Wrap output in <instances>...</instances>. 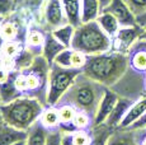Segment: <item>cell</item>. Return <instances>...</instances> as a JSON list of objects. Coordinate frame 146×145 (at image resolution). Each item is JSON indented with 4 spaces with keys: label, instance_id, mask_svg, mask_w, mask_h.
<instances>
[{
    "label": "cell",
    "instance_id": "1",
    "mask_svg": "<svg viewBox=\"0 0 146 145\" xmlns=\"http://www.w3.org/2000/svg\"><path fill=\"white\" fill-rule=\"evenodd\" d=\"M130 68L128 55L118 51H107L88 56L83 72L107 88H113Z\"/></svg>",
    "mask_w": 146,
    "mask_h": 145
},
{
    "label": "cell",
    "instance_id": "2",
    "mask_svg": "<svg viewBox=\"0 0 146 145\" xmlns=\"http://www.w3.org/2000/svg\"><path fill=\"white\" fill-rule=\"evenodd\" d=\"M107 87L86 76L83 71L76 76L72 85L62 97L60 103H69L78 111H84L93 117Z\"/></svg>",
    "mask_w": 146,
    "mask_h": 145
},
{
    "label": "cell",
    "instance_id": "3",
    "mask_svg": "<svg viewBox=\"0 0 146 145\" xmlns=\"http://www.w3.org/2000/svg\"><path fill=\"white\" fill-rule=\"evenodd\" d=\"M44 106L46 104H43L40 99L22 94L12 102L0 104V112L5 124L19 130L28 131L31 126L40 120Z\"/></svg>",
    "mask_w": 146,
    "mask_h": 145
},
{
    "label": "cell",
    "instance_id": "4",
    "mask_svg": "<svg viewBox=\"0 0 146 145\" xmlns=\"http://www.w3.org/2000/svg\"><path fill=\"white\" fill-rule=\"evenodd\" d=\"M71 49L83 52L86 56L103 54L112 50V38L100 28L97 21L80 23L75 28Z\"/></svg>",
    "mask_w": 146,
    "mask_h": 145
},
{
    "label": "cell",
    "instance_id": "5",
    "mask_svg": "<svg viewBox=\"0 0 146 145\" xmlns=\"http://www.w3.org/2000/svg\"><path fill=\"white\" fill-rule=\"evenodd\" d=\"M81 71L83 70L80 69H70L55 63L51 64L47 84L46 106H57Z\"/></svg>",
    "mask_w": 146,
    "mask_h": 145
},
{
    "label": "cell",
    "instance_id": "6",
    "mask_svg": "<svg viewBox=\"0 0 146 145\" xmlns=\"http://www.w3.org/2000/svg\"><path fill=\"white\" fill-rule=\"evenodd\" d=\"M142 31L144 28H141L139 24L130 27H121L116 36L112 38V50L128 55L130 50L140 40Z\"/></svg>",
    "mask_w": 146,
    "mask_h": 145
},
{
    "label": "cell",
    "instance_id": "7",
    "mask_svg": "<svg viewBox=\"0 0 146 145\" xmlns=\"http://www.w3.org/2000/svg\"><path fill=\"white\" fill-rule=\"evenodd\" d=\"M42 18L48 32L69 23L61 0H46L43 3Z\"/></svg>",
    "mask_w": 146,
    "mask_h": 145
},
{
    "label": "cell",
    "instance_id": "8",
    "mask_svg": "<svg viewBox=\"0 0 146 145\" xmlns=\"http://www.w3.org/2000/svg\"><path fill=\"white\" fill-rule=\"evenodd\" d=\"M118 98H119L118 93L114 92L112 88L106 89L104 94H103L102 99H100V102H99V106H98V108H97V112H95L93 126H99V125L106 124L107 118H108L111 112L113 111Z\"/></svg>",
    "mask_w": 146,
    "mask_h": 145
},
{
    "label": "cell",
    "instance_id": "9",
    "mask_svg": "<svg viewBox=\"0 0 146 145\" xmlns=\"http://www.w3.org/2000/svg\"><path fill=\"white\" fill-rule=\"evenodd\" d=\"M104 10L116 17L121 27H130L137 24L136 15L131 12V9L125 3V0H112V3Z\"/></svg>",
    "mask_w": 146,
    "mask_h": 145
},
{
    "label": "cell",
    "instance_id": "10",
    "mask_svg": "<svg viewBox=\"0 0 146 145\" xmlns=\"http://www.w3.org/2000/svg\"><path fill=\"white\" fill-rule=\"evenodd\" d=\"M86 60H88V56L85 54H83V52L78 51L75 49H65L55 59L53 63L60 66H64V68L80 69V70H83Z\"/></svg>",
    "mask_w": 146,
    "mask_h": 145
},
{
    "label": "cell",
    "instance_id": "11",
    "mask_svg": "<svg viewBox=\"0 0 146 145\" xmlns=\"http://www.w3.org/2000/svg\"><path fill=\"white\" fill-rule=\"evenodd\" d=\"M133 102H135L133 99H130V98H126V97L119 96V98H118V101H117L116 106H114L113 111L111 112V115H109V117L106 121L107 126L111 127L112 130L118 129L121 122L123 121L125 116L127 115L128 110H130L131 106L133 104Z\"/></svg>",
    "mask_w": 146,
    "mask_h": 145
},
{
    "label": "cell",
    "instance_id": "12",
    "mask_svg": "<svg viewBox=\"0 0 146 145\" xmlns=\"http://www.w3.org/2000/svg\"><path fill=\"white\" fill-rule=\"evenodd\" d=\"M27 138V131L19 130L8 124L0 126V145H14L19 141H24Z\"/></svg>",
    "mask_w": 146,
    "mask_h": 145
},
{
    "label": "cell",
    "instance_id": "13",
    "mask_svg": "<svg viewBox=\"0 0 146 145\" xmlns=\"http://www.w3.org/2000/svg\"><path fill=\"white\" fill-rule=\"evenodd\" d=\"M44 41H46V33H43L40 28H31L27 32L24 46L29 51H32L36 56H38V55H42Z\"/></svg>",
    "mask_w": 146,
    "mask_h": 145
},
{
    "label": "cell",
    "instance_id": "14",
    "mask_svg": "<svg viewBox=\"0 0 146 145\" xmlns=\"http://www.w3.org/2000/svg\"><path fill=\"white\" fill-rule=\"evenodd\" d=\"M107 145H139L136 130L116 129L111 134Z\"/></svg>",
    "mask_w": 146,
    "mask_h": 145
},
{
    "label": "cell",
    "instance_id": "15",
    "mask_svg": "<svg viewBox=\"0 0 146 145\" xmlns=\"http://www.w3.org/2000/svg\"><path fill=\"white\" fill-rule=\"evenodd\" d=\"M50 130L46 129L38 120L33 126H31L27 131L26 145H46L48 139Z\"/></svg>",
    "mask_w": 146,
    "mask_h": 145
},
{
    "label": "cell",
    "instance_id": "16",
    "mask_svg": "<svg viewBox=\"0 0 146 145\" xmlns=\"http://www.w3.org/2000/svg\"><path fill=\"white\" fill-rule=\"evenodd\" d=\"M144 113H146V96L141 97V98L136 99L133 102V104L131 106V108L128 110L127 115L125 116L123 121L121 122L118 129H127L131 125L136 121L137 118H140Z\"/></svg>",
    "mask_w": 146,
    "mask_h": 145
},
{
    "label": "cell",
    "instance_id": "17",
    "mask_svg": "<svg viewBox=\"0 0 146 145\" xmlns=\"http://www.w3.org/2000/svg\"><path fill=\"white\" fill-rule=\"evenodd\" d=\"M66 47L64 45H61L53 37V35L51 32H48L46 35V41L43 45V50H42V56L47 60L48 64H53L55 59L65 50Z\"/></svg>",
    "mask_w": 146,
    "mask_h": 145
},
{
    "label": "cell",
    "instance_id": "18",
    "mask_svg": "<svg viewBox=\"0 0 146 145\" xmlns=\"http://www.w3.org/2000/svg\"><path fill=\"white\" fill-rule=\"evenodd\" d=\"M56 107L58 108V115H60V121H61L60 130L64 131V132L74 131L72 121H74V117L76 115L78 110L74 106L69 104V103H58Z\"/></svg>",
    "mask_w": 146,
    "mask_h": 145
},
{
    "label": "cell",
    "instance_id": "19",
    "mask_svg": "<svg viewBox=\"0 0 146 145\" xmlns=\"http://www.w3.org/2000/svg\"><path fill=\"white\" fill-rule=\"evenodd\" d=\"M103 12L98 0H81V23L95 22Z\"/></svg>",
    "mask_w": 146,
    "mask_h": 145
},
{
    "label": "cell",
    "instance_id": "20",
    "mask_svg": "<svg viewBox=\"0 0 146 145\" xmlns=\"http://www.w3.org/2000/svg\"><path fill=\"white\" fill-rule=\"evenodd\" d=\"M40 122L50 131L58 130L61 126L58 108L56 106H44L43 111H42L40 116Z\"/></svg>",
    "mask_w": 146,
    "mask_h": 145
},
{
    "label": "cell",
    "instance_id": "21",
    "mask_svg": "<svg viewBox=\"0 0 146 145\" xmlns=\"http://www.w3.org/2000/svg\"><path fill=\"white\" fill-rule=\"evenodd\" d=\"M90 130H74L70 132L62 131V145H90Z\"/></svg>",
    "mask_w": 146,
    "mask_h": 145
},
{
    "label": "cell",
    "instance_id": "22",
    "mask_svg": "<svg viewBox=\"0 0 146 145\" xmlns=\"http://www.w3.org/2000/svg\"><path fill=\"white\" fill-rule=\"evenodd\" d=\"M97 22L100 26V28L104 31L111 38H113L114 36H116V33L118 32V29L121 28V24H119V22L117 21L116 17L113 14H111V13L106 12V10H103V12L100 13Z\"/></svg>",
    "mask_w": 146,
    "mask_h": 145
},
{
    "label": "cell",
    "instance_id": "23",
    "mask_svg": "<svg viewBox=\"0 0 146 145\" xmlns=\"http://www.w3.org/2000/svg\"><path fill=\"white\" fill-rule=\"evenodd\" d=\"M75 28L76 27L71 23H66L64 26L55 28L51 31V33L53 35V37L58 41L61 45L66 47V49H71L72 40H74V35H75Z\"/></svg>",
    "mask_w": 146,
    "mask_h": 145
},
{
    "label": "cell",
    "instance_id": "24",
    "mask_svg": "<svg viewBox=\"0 0 146 145\" xmlns=\"http://www.w3.org/2000/svg\"><path fill=\"white\" fill-rule=\"evenodd\" d=\"M69 23L78 27L81 23V0H61Z\"/></svg>",
    "mask_w": 146,
    "mask_h": 145
},
{
    "label": "cell",
    "instance_id": "25",
    "mask_svg": "<svg viewBox=\"0 0 146 145\" xmlns=\"http://www.w3.org/2000/svg\"><path fill=\"white\" fill-rule=\"evenodd\" d=\"M21 96H22V93L18 90V88H17L15 84H14L13 75H10V78L7 80V82L0 84V104L9 103Z\"/></svg>",
    "mask_w": 146,
    "mask_h": 145
},
{
    "label": "cell",
    "instance_id": "26",
    "mask_svg": "<svg viewBox=\"0 0 146 145\" xmlns=\"http://www.w3.org/2000/svg\"><path fill=\"white\" fill-rule=\"evenodd\" d=\"M113 131L114 130L108 127L106 124L99 125V126H93L90 129V132H92L90 145H107L109 136H111V134Z\"/></svg>",
    "mask_w": 146,
    "mask_h": 145
},
{
    "label": "cell",
    "instance_id": "27",
    "mask_svg": "<svg viewBox=\"0 0 146 145\" xmlns=\"http://www.w3.org/2000/svg\"><path fill=\"white\" fill-rule=\"evenodd\" d=\"M0 33L5 41H19V27L13 21H4L0 26Z\"/></svg>",
    "mask_w": 146,
    "mask_h": 145
},
{
    "label": "cell",
    "instance_id": "28",
    "mask_svg": "<svg viewBox=\"0 0 146 145\" xmlns=\"http://www.w3.org/2000/svg\"><path fill=\"white\" fill-rule=\"evenodd\" d=\"M93 127V117L84 111H78L72 121L74 130H90Z\"/></svg>",
    "mask_w": 146,
    "mask_h": 145
},
{
    "label": "cell",
    "instance_id": "29",
    "mask_svg": "<svg viewBox=\"0 0 146 145\" xmlns=\"http://www.w3.org/2000/svg\"><path fill=\"white\" fill-rule=\"evenodd\" d=\"M24 49V45L22 41H5L4 46H3L1 54L4 56H10V57H17Z\"/></svg>",
    "mask_w": 146,
    "mask_h": 145
},
{
    "label": "cell",
    "instance_id": "30",
    "mask_svg": "<svg viewBox=\"0 0 146 145\" xmlns=\"http://www.w3.org/2000/svg\"><path fill=\"white\" fill-rule=\"evenodd\" d=\"M125 3L128 5L131 12L136 15V18L146 12V0H125Z\"/></svg>",
    "mask_w": 146,
    "mask_h": 145
},
{
    "label": "cell",
    "instance_id": "31",
    "mask_svg": "<svg viewBox=\"0 0 146 145\" xmlns=\"http://www.w3.org/2000/svg\"><path fill=\"white\" fill-rule=\"evenodd\" d=\"M0 66L3 69H5L7 71L13 72L17 70V64H15V57H10V56H4L0 55Z\"/></svg>",
    "mask_w": 146,
    "mask_h": 145
},
{
    "label": "cell",
    "instance_id": "32",
    "mask_svg": "<svg viewBox=\"0 0 146 145\" xmlns=\"http://www.w3.org/2000/svg\"><path fill=\"white\" fill-rule=\"evenodd\" d=\"M46 145H62V131L60 129L50 131Z\"/></svg>",
    "mask_w": 146,
    "mask_h": 145
},
{
    "label": "cell",
    "instance_id": "33",
    "mask_svg": "<svg viewBox=\"0 0 146 145\" xmlns=\"http://www.w3.org/2000/svg\"><path fill=\"white\" fill-rule=\"evenodd\" d=\"M14 8V0H0V15L7 18Z\"/></svg>",
    "mask_w": 146,
    "mask_h": 145
},
{
    "label": "cell",
    "instance_id": "34",
    "mask_svg": "<svg viewBox=\"0 0 146 145\" xmlns=\"http://www.w3.org/2000/svg\"><path fill=\"white\" fill-rule=\"evenodd\" d=\"M127 129H131V130H141V129H146V113H144L140 118H137L136 121L131 125L130 127Z\"/></svg>",
    "mask_w": 146,
    "mask_h": 145
},
{
    "label": "cell",
    "instance_id": "35",
    "mask_svg": "<svg viewBox=\"0 0 146 145\" xmlns=\"http://www.w3.org/2000/svg\"><path fill=\"white\" fill-rule=\"evenodd\" d=\"M137 134V143L139 145H146V129L136 130Z\"/></svg>",
    "mask_w": 146,
    "mask_h": 145
},
{
    "label": "cell",
    "instance_id": "36",
    "mask_svg": "<svg viewBox=\"0 0 146 145\" xmlns=\"http://www.w3.org/2000/svg\"><path fill=\"white\" fill-rule=\"evenodd\" d=\"M10 75H12V72L7 71L5 69H3L1 66H0V84L4 83V82H7V80L10 78Z\"/></svg>",
    "mask_w": 146,
    "mask_h": 145
},
{
    "label": "cell",
    "instance_id": "37",
    "mask_svg": "<svg viewBox=\"0 0 146 145\" xmlns=\"http://www.w3.org/2000/svg\"><path fill=\"white\" fill-rule=\"evenodd\" d=\"M136 21H137V24H139L141 28H145V27H146V12L144 13V14L137 17Z\"/></svg>",
    "mask_w": 146,
    "mask_h": 145
},
{
    "label": "cell",
    "instance_id": "38",
    "mask_svg": "<svg viewBox=\"0 0 146 145\" xmlns=\"http://www.w3.org/2000/svg\"><path fill=\"white\" fill-rule=\"evenodd\" d=\"M98 1H99V4H100V7H102V9L104 10L106 8L112 3V0H98Z\"/></svg>",
    "mask_w": 146,
    "mask_h": 145
},
{
    "label": "cell",
    "instance_id": "39",
    "mask_svg": "<svg viewBox=\"0 0 146 145\" xmlns=\"http://www.w3.org/2000/svg\"><path fill=\"white\" fill-rule=\"evenodd\" d=\"M4 43H5V40H4V37L1 36V33H0V54H1V50H3Z\"/></svg>",
    "mask_w": 146,
    "mask_h": 145
},
{
    "label": "cell",
    "instance_id": "40",
    "mask_svg": "<svg viewBox=\"0 0 146 145\" xmlns=\"http://www.w3.org/2000/svg\"><path fill=\"white\" fill-rule=\"evenodd\" d=\"M140 40H142V41H146V27L144 28V31H142L141 36H140Z\"/></svg>",
    "mask_w": 146,
    "mask_h": 145
},
{
    "label": "cell",
    "instance_id": "41",
    "mask_svg": "<svg viewBox=\"0 0 146 145\" xmlns=\"http://www.w3.org/2000/svg\"><path fill=\"white\" fill-rule=\"evenodd\" d=\"M144 96H146V74L144 76Z\"/></svg>",
    "mask_w": 146,
    "mask_h": 145
},
{
    "label": "cell",
    "instance_id": "42",
    "mask_svg": "<svg viewBox=\"0 0 146 145\" xmlns=\"http://www.w3.org/2000/svg\"><path fill=\"white\" fill-rule=\"evenodd\" d=\"M14 145H26V140H24V141H19V143H17Z\"/></svg>",
    "mask_w": 146,
    "mask_h": 145
},
{
    "label": "cell",
    "instance_id": "43",
    "mask_svg": "<svg viewBox=\"0 0 146 145\" xmlns=\"http://www.w3.org/2000/svg\"><path fill=\"white\" fill-rule=\"evenodd\" d=\"M5 21V18H4V17H1V15H0V26H1V24H3V22H4Z\"/></svg>",
    "mask_w": 146,
    "mask_h": 145
}]
</instances>
